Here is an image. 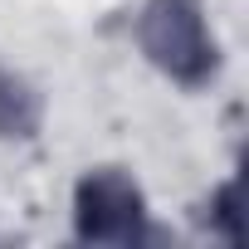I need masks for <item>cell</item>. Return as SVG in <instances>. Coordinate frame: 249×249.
<instances>
[{"label":"cell","mask_w":249,"mask_h":249,"mask_svg":"<svg viewBox=\"0 0 249 249\" xmlns=\"http://www.w3.org/2000/svg\"><path fill=\"white\" fill-rule=\"evenodd\" d=\"M137 44L176 83H200L215 69V35L200 0H147L137 15Z\"/></svg>","instance_id":"6da1fadb"},{"label":"cell","mask_w":249,"mask_h":249,"mask_svg":"<svg viewBox=\"0 0 249 249\" xmlns=\"http://www.w3.org/2000/svg\"><path fill=\"white\" fill-rule=\"evenodd\" d=\"M73 215H78V234L93 239V244H132V239H142V191L117 166L88 171L78 181Z\"/></svg>","instance_id":"7a4b0ae2"},{"label":"cell","mask_w":249,"mask_h":249,"mask_svg":"<svg viewBox=\"0 0 249 249\" xmlns=\"http://www.w3.org/2000/svg\"><path fill=\"white\" fill-rule=\"evenodd\" d=\"M39 122H44V98L35 93V83L15 69H0V137L25 142L39 132Z\"/></svg>","instance_id":"3957f363"}]
</instances>
